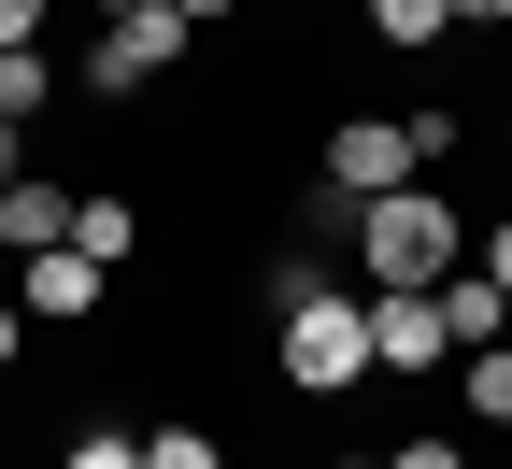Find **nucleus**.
<instances>
[{
    "mask_svg": "<svg viewBox=\"0 0 512 469\" xmlns=\"http://www.w3.org/2000/svg\"><path fill=\"white\" fill-rule=\"evenodd\" d=\"M185 43H200V29H185L171 0H143V15H100V43H86V100H143L157 72H185Z\"/></svg>",
    "mask_w": 512,
    "mask_h": 469,
    "instance_id": "obj_3",
    "label": "nucleus"
},
{
    "mask_svg": "<svg viewBox=\"0 0 512 469\" xmlns=\"http://www.w3.org/2000/svg\"><path fill=\"white\" fill-rule=\"evenodd\" d=\"M427 143H413V114H328V157H313V185H342V199H384V185H413Z\"/></svg>",
    "mask_w": 512,
    "mask_h": 469,
    "instance_id": "obj_4",
    "label": "nucleus"
},
{
    "mask_svg": "<svg viewBox=\"0 0 512 469\" xmlns=\"http://www.w3.org/2000/svg\"><path fill=\"white\" fill-rule=\"evenodd\" d=\"M57 469H143V441H128V427H86L72 455H57Z\"/></svg>",
    "mask_w": 512,
    "mask_h": 469,
    "instance_id": "obj_14",
    "label": "nucleus"
},
{
    "mask_svg": "<svg viewBox=\"0 0 512 469\" xmlns=\"http://www.w3.org/2000/svg\"><path fill=\"white\" fill-rule=\"evenodd\" d=\"M498 342H512V327H498Z\"/></svg>",
    "mask_w": 512,
    "mask_h": 469,
    "instance_id": "obj_25",
    "label": "nucleus"
},
{
    "mask_svg": "<svg viewBox=\"0 0 512 469\" xmlns=\"http://www.w3.org/2000/svg\"><path fill=\"white\" fill-rule=\"evenodd\" d=\"M470 271H484V285L512 299V214H498V228H470Z\"/></svg>",
    "mask_w": 512,
    "mask_h": 469,
    "instance_id": "obj_15",
    "label": "nucleus"
},
{
    "mask_svg": "<svg viewBox=\"0 0 512 469\" xmlns=\"http://www.w3.org/2000/svg\"><path fill=\"white\" fill-rule=\"evenodd\" d=\"M100 299H114V271H100L86 242H43V256H15V313H43V327H86Z\"/></svg>",
    "mask_w": 512,
    "mask_h": 469,
    "instance_id": "obj_6",
    "label": "nucleus"
},
{
    "mask_svg": "<svg viewBox=\"0 0 512 469\" xmlns=\"http://www.w3.org/2000/svg\"><path fill=\"white\" fill-rule=\"evenodd\" d=\"M171 15H185V29H214V15H242V0H171Z\"/></svg>",
    "mask_w": 512,
    "mask_h": 469,
    "instance_id": "obj_20",
    "label": "nucleus"
},
{
    "mask_svg": "<svg viewBox=\"0 0 512 469\" xmlns=\"http://www.w3.org/2000/svg\"><path fill=\"white\" fill-rule=\"evenodd\" d=\"M441 29H456V0H370V43H399V57H427Z\"/></svg>",
    "mask_w": 512,
    "mask_h": 469,
    "instance_id": "obj_11",
    "label": "nucleus"
},
{
    "mask_svg": "<svg viewBox=\"0 0 512 469\" xmlns=\"http://www.w3.org/2000/svg\"><path fill=\"white\" fill-rule=\"evenodd\" d=\"M328 469H384V455H328Z\"/></svg>",
    "mask_w": 512,
    "mask_h": 469,
    "instance_id": "obj_22",
    "label": "nucleus"
},
{
    "mask_svg": "<svg viewBox=\"0 0 512 469\" xmlns=\"http://www.w3.org/2000/svg\"><path fill=\"white\" fill-rule=\"evenodd\" d=\"M271 370H285L299 398H342V384H370V299H356V285H313V299H285V313H271Z\"/></svg>",
    "mask_w": 512,
    "mask_h": 469,
    "instance_id": "obj_2",
    "label": "nucleus"
},
{
    "mask_svg": "<svg viewBox=\"0 0 512 469\" xmlns=\"http://www.w3.org/2000/svg\"><path fill=\"white\" fill-rule=\"evenodd\" d=\"M0 285H15V242H0Z\"/></svg>",
    "mask_w": 512,
    "mask_h": 469,
    "instance_id": "obj_23",
    "label": "nucleus"
},
{
    "mask_svg": "<svg viewBox=\"0 0 512 469\" xmlns=\"http://www.w3.org/2000/svg\"><path fill=\"white\" fill-rule=\"evenodd\" d=\"M86 15H143V0H86Z\"/></svg>",
    "mask_w": 512,
    "mask_h": 469,
    "instance_id": "obj_21",
    "label": "nucleus"
},
{
    "mask_svg": "<svg viewBox=\"0 0 512 469\" xmlns=\"http://www.w3.org/2000/svg\"><path fill=\"white\" fill-rule=\"evenodd\" d=\"M15 171H29V128H15V114H0V185H15Z\"/></svg>",
    "mask_w": 512,
    "mask_h": 469,
    "instance_id": "obj_19",
    "label": "nucleus"
},
{
    "mask_svg": "<svg viewBox=\"0 0 512 469\" xmlns=\"http://www.w3.org/2000/svg\"><path fill=\"white\" fill-rule=\"evenodd\" d=\"M143 469H228L214 427H143Z\"/></svg>",
    "mask_w": 512,
    "mask_h": 469,
    "instance_id": "obj_13",
    "label": "nucleus"
},
{
    "mask_svg": "<svg viewBox=\"0 0 512 469\" xmlns=\"http://www.w3.org/2000/svg\"><path fill=\"white\" fill-rule=\"evenodd\" d=\"M72 242L100 256V271H128V256H143V199H114V185H86V199H72Z\"/></svg>",
    "mask_w": 512,
    "mask_h": 469,
    "instance_id": "obj_8",
    "label": "nucleus"
},
{
    "mask_svg": "<svg viewBox=\"0 0 512 469\" xmlns=\"http://www.w3.org/2000/svg\"><path fill=\"white\" fill-rule=\"evenodd\" d=\"M498 143H512V100H498Z\"/></svg>",
    "mask_w": 512,
    "mask_h": 469,
    "instance_id": "obj_24",
    "label": "nucleus"
},
{
    "mask_svg": "<svg viewBox=\"0 0 512 469\" xmlns=\"http://www.w3.org/2000/svg\"><path fill=\"white\" fill-rule=\"evenodd\" d=\"M342 256H356L370 285H441V271H470V214H456V199L413 171V185L356 199V242H342Z\"/></svg>",
    "mask_w": 512,
    "mask_h": 469,
    "instance_id": "obj_1",
    "label": "nucleus"
},
{
    "mask_svg": "<svg viewBox=\"0 0 512 469\" xmlns=\"http://www.w3.org/2000/svg\"><path fill=\"white\" fill-rule=\"evenodd\" d=\"M370 299V370L384 384H427V370H456V327H441L427 285H356Z\"/></svg>",
    "mask_w": 512,
    "mask_h": 469,
    "instance_id": "obj_5",
    "label": "nucleus"
},
{
    "mask_svg": "<svg viewBox=\"0 0 512 469\" xmlns=\"http://www.w3.org/2000/svg\"><path fill=\"white\" fill-rule=\"evenodd\" d=\"M427 299H441V327H456V356H470V342H498V327H512V299H498L484 271H441Z\"/></svg>",
    "mask_w": 512,
    "mask_h": 469,
    "instance_id": "obj_9",
    "label": "nucleus"
},
{
    "mask_svg": "<svg viewBox=\"0 0 512 469\" xmlns=\"http://www.w3.org/2000/svg\"><path fill=\"white\" fill-rule=\"evenodd\" d=\"M72 199H86V185H43V171H15V185H0V242H15V256L72 242Z\"/></svg>",
    "mask_w": 512,
    "mask_h": 469,
    "instance_id": "obj_7",
    "label": "nucleus"
},
{
    "mask_svg": "<svg viewBox=\"0 0 512 469\" xmlns=\"http://www.w3.org/2000/svg\"><path fill=\"white\" fill-rule=\"evenodd\" d=\"M456 398H470V427H512V342H470L456 356Z\"/></svg>",
    "mask_w": 512,
    "mask_h": 469,
    "instance_id": "obj_10",
    "label": "nucleus"
},
{
    "mask_svg": "<svg viewBox=\"0 0 512 469\" xmlns=\"http://www.w3.org/2000/svg\"><path fill=\"white\" fill-rule=\"evenodd\" d=\"M384 469H470L456 441H384Z\"/></svg>",
    "mask_w": 512,
    "mask_h": 469,
    "instance_id": "obj_16",
    "label": "nucleus"
},
{
    "mask_svg": "<svg viewBox=\"0 0 512 469\" xmlns=\"http://www.w3.org/2000/svg\"><path fill=\"white\" fill-rule=\"evenodd\" d=\"M43 100H57V72H43V43H15V57H0V114H15V128H29Z\"/></svg>",
    "mask_w": 512,
    "mask_h": 469,
    "instance_id": "obj_12",
    "label": "nucleus"
},
{
    "mask_svg": "<svg viewBox=\"0 0 512 469\" xmlns=\"http://www.w3.org/2000/svg\"><path fill=\"white\" fill-rule=\"evenodd\" d=\"M15 43H43V0H0V57H15Z\"/></svg>",
    "mask_w": 512,
    "mask_h": 469,
    "instance_id": "obj_17",
    "label": "nucleus"
},
{
    "mask_svg": "<svg viewBox=\"0 0 512 469\" xmlns=\"http://www.w3.org/2000/svg\"><path fill=\"white\" fill-rule=\"evenodd\" d=\"M29 356V313H15V285H0V370H15Z\"/></svg>",
    "mask_w": 512,
    "mask_h": 469,
    "instance_id": "obj_18",
    "label": "nucleus"
}]
</instances>
